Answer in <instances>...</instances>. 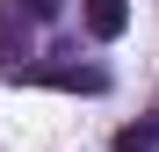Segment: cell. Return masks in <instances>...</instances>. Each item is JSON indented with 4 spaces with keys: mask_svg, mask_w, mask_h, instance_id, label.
Masks as SVG:
<instances>
[{
    "mask_svg": "<svg viewBox=\"0 0 159 152\" xmlns=\"http://www.w3.org/2000/svg\"><path fill=\"white\" fill-rule=\"evenodd\" d=\"M15 80L65 87V94H101V87H109V72H94V65H15Z\"/></svg>",
    "mask_w": 159,
    "mask_h": 152,
    "instance_id": "1",
    "label": "cell"
},
{
    "mask_svg": "<svg viewBox=\"0 0 159 152\" xmlns=\"http://www.w3.org/2000/svg\"><path fill=\"white\" fill-rule=\"evenodd\" d=\"M80 15H87V29H94L101 44H116V36L130 29V0H80Z\"/></svg>",
    "mask_w": 159,
    "mask_h": 152,
    "instance_id": "2",
    "label": "cell"
},
{
    "mask_svg": "<svg viewBox=\"0 0 159 152\" xmlns=\"http://www.w3.org/2000/svg\"><path fill=\"white\" fill-rule=\"evenodd\" d=\"M22 22H29V15L7 0V7H0V65H7V72H15V58H22Z\"/></svg>",
    "mask_w": 159,
    "mask_h": 152,
    "instance_id": "3",
    "label": "cell"
},
{
    "mask_svg": "<svg viewBox=\"0 0 159 152\" xmlns=\"http://www.w3.org/2000/svg\"><path fill=\"white\" fill-rule=\"evenodd\" d=\"M116 152H159V116H152V123H130V131H116Z\"/></svg>",
    "mask_w": 159,
    "mask_h": 152,
    "instance_id": "4",
    "label": "cell"
},
{
    "mask_svg": "<svg viewBox=\"0 0 159 152\" xmlns=\"http://www.w3.org/2000/svg\"><path fill=\"white\" fill-rule=\"evenodd\" d=\"M15 7L29 15V22H58V7H65V0H15Z\"/></svg>",
    "mask_w": 159,
    "mask_h": 152,
    "instance_id": "5",
    "label": "cell"
}]
</instances>
